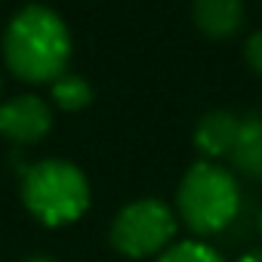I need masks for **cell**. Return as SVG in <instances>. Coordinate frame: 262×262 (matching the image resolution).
<instances>
[{"mask_svg": "<svg viewBox=\"0 0 262 262\" xmlns=\"http://www.w3.org/2000/svg\"><path fill=\"white\" fill-rule=\"evenodd\" d=\"M71 59V34L62 16L31 4L13 16L4 34V62L25 83H53Z\"/></svg>", "mask_w": 262, "mask_h": 262, "instance_id": "1", "label": "cell"}, {"mask_svg": "<svg viewBox=\"0 0 262 262\" xmlns=\"http://www.w3.org/2000/svg\"><path fill=\"white\" fill-rule=\"evenodd\" d=\"M22 201L34 219L43 225H68L80 219L90 207V182L80 167L50 158L31 164L22 176Z\"/></svg>", "mask_w": 262, "mask_h": 262, "instance_id": "2", "label": "cell"}, {"mask_svg": "<svg viewBox=\"0 0 262 262\" xmlns=\"http://www.w3.org/2000/svg\"><path fill=\"white\" fill-rule=\"evenodd\" d=\"M176 207L182 222L198 231V234H216L225 225L234 222L237 207H241V188L231 170L213 164V161H198L188 167V173L179 182Z\"/></svg>", "mask_w": 262, "mask_h": 262, "instance_id": "3", "label": "cell"}, {"mask_svg": "<svg viewBox=\"0 0 262 262\" xmlns=\"http://www.w3.org/2000/svg\"><path fill=\"white\" fill-rule=\"evenodd\" d=\"M176 237V216L158 198L126 204L111 222V244L129 259L161 256Z\"/></svg>", "mask_w": 262, "mask_h": 262, "instance_id": "4", "label": "cell"}, {"mask_svg": "<svg viewBox=\"0 0 262 262\" xmlns=\"http://www.w3.org/2000/svg\"><path fill=\"white\" fill-rule=\"evenodd\" d=\"M53 126V111L40 96H16L0 105V136L16 145L40 142Z\"/></svg>", "mask_w": 262, "mask_h": 262, "instance_id": "5", "label": "cell"}, {"mask_svg": "<svg viewBox=\"0 0 262 262\" xmlns=\"http://www.w3.org/2000/svg\"><path fill=\"white\" fill-rule=\"evenodd\" d=\"M237 126H241V117L231 114V111H210V114H204L201 123L194 126L198 151L207 161L228 158L231 148H234V139H237Z\"/></svg>", "mask_w": 262, "mask_h": 262, "instance_id": "6", "label": "cell"}, {"mask_svg": "<svg viewBox=\"0 0 262 262\" xmlns=\"http://www.w3.org/2000/svg\"><path fill=\"white\" fill-rule=\"evenodd\" d=\"M191 13H194V25L213 40L231 37L244 25V4L241 0H194Z\"/></svg>", "mask_w": 262, "mask_h": 262, "instance_id": "7", "label": "cell"}, {"mask_svg": "<svg viewBox=\"0 0 262 262\" xmlns=\"http://www.w3.org/2000/svg\"><path fill=\"white\" fill-rule=\"evenodd\" d=\"M228 161H231L234 170H241L244 176L262 179V114H259V111L241 117L237 139H234V148H231Z\"/></svg>", "mask_w": 262, "mask_h": 262, "instance_id": "8", "label": "cell"}, {"mask_svg": "<svg viewBox=\"0 0 262 262\" xmlns=\"http://www.w3.org/2000/svg\"><path fill=\"white\" fill-rule=\"evenodd\" d=\"M53 102L62 111H83L93 102V86L77 74H62L53 80Z\"/></svg>", "mask_w": 262, "mask_h": 262, "instance_id": "9", "label": "cell"}, {"mask_svg": "<svg viewBox=\"0 0 262 262\" xmlns=\"http://www.w3.org/2000/svg\"><path fill=\"white\" fill-rule=\"evenodd\" d=\"M158 262H225L210 244L204 241H179V244H170Z\"/></svg>", "mask_w": 262, "mask_h": 262, "instance_id": "10", "label": "cell"}, {"mask_svg": "<svg viewBox=\"0 0 262 262\" xmlns=\"http://www.w3.org/2000/svg\"><path fill=\"white\" fill-rule=\"evenodd\" d=\"M244 56H247V65H250L256 74H262V31H256V34L247 40Z\"/></svg>", "mask_w": 262, "mask_h": 262, "instance_id": "11", "label": "cell"}, {"mask_svg": "<svg viewBox=\"0 0 262 262\" xmlns=\"http://www.w3.org/2000/svg\"><path fill=\"white\" fill-rule=\"evenodd\" d=\"M237 262H262V250H250V253H244Z\"/></svg>", "mask_w": 262, "mask_h": 262, "instance_id": "12", "label": "cell"}, {"mask_svg": "<svg viewBox=\"0 0 262 262\" xmlns=\"http://www.w3.org/2000/svg\"><path fill=\"white\" fill-rule=\"evenodd\" d=\"M25 262H53V259H47V256H34V259H25Z\"/></svg>", "mask_w": 262, "mask_h": 262, "instance_id": "13", "label": "cell"}, {"mask_svg": "<svg viewBox=\"0 0 262 262\" xmlns=\"http://www.w3.org/2000/svg\"><path fill=\"white\" fill-rule=\"evenodd\" d=\"M259 231H262V216H259Z\"/></svg>", "mask_w": 262, "mask_h": 262, "instance_id": "14", "label": "cell"}]
</instances>
